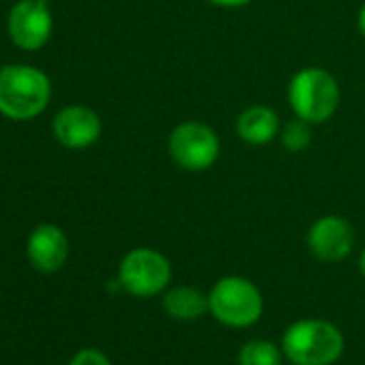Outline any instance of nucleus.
I'll use <instances>...</instances> for the list:
<instances>
[{"label":"nucleus","instance_id":"1","mask_svg":"<svg viewBox=\"0 0 365 365\" xmlns=\"http://www.w3.org/2000/svg\"><path fill=\"white\" fill-rule=\"evenodd\" d=\"M52 97V84L43 71L31 65L0 69V114L14 120L39 116Z\"/></svg>","mask_w":365,"mask_h":365},{"label":"nucleus","instance_id":"8","mask_svg":"<svg viewBox=\"0 0 365 365\" xmlns=\"http://www.w3.org/2000/svg\"><path fill=\"white\" fill-rule=\"evenodd\" d=\"M307 247L322 262H339L354 247V228L346 217L324 215L307 230Z\"/></svg>","mask_w":365,"mask_h":365},{"label":"nucleus","instance_id":"2","mask_svg":"<svg viewBox=\"0 0 365 365\" xmlns=\"http://www.w3.org/2000/svg\"><path fill=\"white\" fill-rule=\"evenodd\" d=\"M282 350L294 365H333L344 352V335L327 320L303 318L286 329Z\"/></svg>","mask_w":365,"mask_h":365},{"label":"nucleus","instance_id":"5","mask_svg":"<svg viewBox=\"0 0 365 365\" xmlns=\"http://www.w3.org/2000/svg\"><path fill=\"white\" fill-rule=\"evenodd\" d=\"M222 153L217 133L200 120H182L168 135L170 159L187 172L209 170Z\"/></svg>","mask_w":365,"mask_h":365},{"label":"nucleus","instance_id":"17","mask_svg":"<svg viewBox=\"0 0 365 365\" xmlns=\"http://www.w3.org/2000/svg\"><path fill=\"white\" fill-rule=\"evenodd\" d=\"M356 29L365 37V3H363V7L359 9V16H356Z\"/></svg>","mask_w":365,"mask_h":365},{"label":"nucleus","instance_id":"10","mask_svg":"<svg viewBox=\"0 0 365 365\" xmlns=\"http://www.w3.org/2000/svg\"><path fill=\"white\" fill-rule=\"evenodd\" d=\"M29 260L41 273L58 271L69 256V241L67 235L54 224H41L29 237Z\"/></svg>","mask_w":365,"mask_h":365},{"label":"nucleus","instance_id":"18","mask_svg":"<svg viewBox=\"0 0 365 365\" xmlns=\"http://www.w3.org/2000/svg\"><path fill=\"white\" fill-rule=\"evenodd\" d=\"M359 269H361V275L365 277V247H363V252L359 256Z\"/></svg>","mask_w":365,"mask_h":365},{"label":"nucleus","instance_id":"3","mask_svg":"<svg viewBox=\"0 0 365 365\" xmlns=\"http://www.w3.org/2000/svg\"><path fill=\"white\" fill-rule=\"evenodd\" d=\"M341 101L339 84L331 71L322 67H305L297 71L288 84V103L294 116L309 125L329 120Z\"/></svg>","mask_w":365,"mask_h":365},{"label":"nucleus","instance_id":"16","mask_svg":"<svg viewBox=\"0 0 365 365\" xmlns=\"http://www.w3.org/2000/svg\"><path fill=\"white\" fill-rule=\"evenodd\" d=\"M207 3H211L215 7H224V9H239V7L250 5L252 0H207Z\"/></svg>","mask_w":365,"mask_h":365},{"label":"nucleus","instance_id":"12","mask_svg":"<svg viewBox=\"0 0 365 365\" xmlns=\"http://www.w3.org/2000/svg\"><path fill=\"white\" fill-rule=\"evenodd\" d=\"M163 307L176 320H196L209 312V297L192 286H174L165 292Z\"/></svg>","mask_w":365,"mask_h":365},{"label":"nucleus","instance_id":"7","mask_svg":"<svg viewBox=\"0 0 365 365\" xmlns=\"http://www.w3.org/2000/svg\"><path fill=\"white\" fill-rule=\"evenodd\" d=\"M52 29V14L46 0H22L11 9L7 20L11 41L29 52L43 48L50 41Z\"/></svg>","mask_w":365,"mask_h":365},{"label":"nucleus","instance_id":"15","mask_svg":"<svg viewBox=\"0 0 365 365\" xmlns=\"http://www.w3.org/2000/svg\"><path fill=\"white\" fill-rule=\"evenodd\" d=\"M69 365H112V363H110V359L101 350H97V348H84V350H80L71 359Z\"/></svg>","mask_w":365,"mask_h":365},{"label":"nucleus","instance_id":"11","mask_svg":"<svg viewBox=\"0 0 365 365\" xmlns=\"http://www.w3.org/2000/svg\"><path fill=\"white\" fill-rule=\"evenodd\" d=\"M282 129L279 114L269 106H250L237 118V135L252 146L271 144Z\"/></svg>","mask_w":365,"mask_h":365},{"label":"nucleus","instance_id":"6","mask_svg":"<svg viewBox=\"0 0 365 365\" xmlns=\"http://www.w3.org/2000/svg\"><path fill=\"white\" fill-rule=\"evenodd\" d=\"M172 279L170 260L150 247L131 250L118 267V284L133 297H155L168 288Z\"/></svg>","mask_w":365,"mask_h":365},{"label":"nucleus","instance_id":"4","mask_svg":"<svg viewBox=\"0 0 365 365\" xmlns=\"http://www.w3.org/2000/svg\"><path fill=\"white\" fill-rule=\"evenodd\" d=\"M264 301L258 286L241 275L222 277L209 292V312L217 322L232 329H247L262 316Z\"/></svg>","mask_w":365,"mask_h":365},{"label":"nucleus","instance_id":"9","mask_svg":"<svg viewBox=\"0 0 365 365\" xmlns=\"http://www.w3.org/2000/svg\"><path fill=\"white\" fill-rule=\"evenodd\" d=\"M54 135L67 148H88L101 135V118L86 106H67L54 116Z\"/></svg>","mask_w":365,"mask_h":365},{"label":"nucleus","instance_id":"14","mask_svg":"<svg viewBox=\"0 0 365 365\" xmlns=\"http://www.w3.org/2000/svg\"><path fill=\"white\" fill-rule=\"evenodd\" d=\"M279 142L290 153H301L312 144V125L299 116L286 120L279 129Z\"/></svg>","mask_w":365,"mask_h":365},{"label":"nucleus","instance_id":"13","mask_svg":"<svg viewBox=\"0 0 365 365\" xmlns=\"http://www.w3.org/2000/svg\"><path fill=\"white\" fill-rule=\"evenodd\" d=\"M239 365H282V352L269 339H252L239 350Z\"/></svg>","mask_w":365,"mask_h":365}]
</instances>
